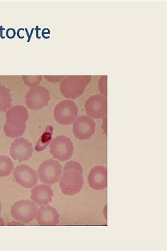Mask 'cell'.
Masks as SVG:
<instances>
[{
	"instance_id": "obj_20",
	"label": "cell",
	"mask_w": 167,
	"mask_h": 251,
	"mask_svg": "<svg viewBox=\"0 0 167 251\" xmlns=\"http://www.w3.org/2000/svg\"><path fill=\"white\" fill-rule=\"evenodd\" d=\"M65 77H66L65 76H45V78L51 82H60Z\"/></svg>"
},
{
	"instance_id": "obj_10",
	"label": "cell",
	"mask_w": 167,
	"mask_h": 251,
	"mask_svg": "<svg viewBox=\"0 0 167 251\" xmlns=\"http://www.w3.org/2000/svg\"><path fill=\"white\" fill-rule=\"evenodd\" d=\"M86 114L94 119H101L107 114V99L101 94L91 96L85 104Z\"/></svg>"
},
{
	"instance_id": "obj_11",
	"label": "cell",
	"mask_w": 167,
	"mask_h": 251,
	"mask_svg": "<svg viewBox=\"0 0 167 251\" xmlns=\"http://www.w3.org/2000/svg\"><path fill=\"white\" fill-rule=\"evenodd\" d=\"M33 154V145L25 139H16L10 147L11 156L13 160L19 162L28 160Z\"/></svg>"
},
{
	"instance_id": "obj_19",
	"label": "cell",
	"mask_w": 167,
	"mask_h": 251,
	"mask_svg": "<svg viewBox=\"0 0 167 251\" xmlns=\"http://www.w3.org/2000/svg\"><path fill=\"white\" fill-rule=\"evenodd\" d=\"M107 76H103L100 79L99 82V88L100 90V92H101V94H103V96L107 98Z\"/></svg>"
},
{
	"instance_id": "obj_4",
	"label": "cell",
	"mask_w": 167,
	"mask_h": 251,
	"mask_svg": "<svg viewBox=\"0 0 167 251\" xmlns=\"http://www.w3.org/2000/svg\"><path fill=\"white\" fill-rule=\"evenodd\" d=\"M37 173L41 182L52 185L60 180L62 173V165L54 160L44 161L39 166Z\"/></svg>"
},
{
	"instance_id": "obj_14",
	"label": "cell",
	"mask_w": 167,
	"mask_h": 251,
	"mask_svg": "<svg viewBox=\"0 0 167 251\" xmlns=\"http://www.w3.org/2000/svg\"><path fill=\"white\" fill-rule=\"evenodd\" d=\"M88 184L92 189L102 190L107 187V170L105 166L92 168L88 176Z\"/></svg>"
},
{
	"instance_id": "obj_17",
	"label": "cell",
	"mask_w": 167,
	"mask_h": 251,
	"mask_svg": "<svg viewBox=\"0 0 167 251\" xmlns=\"http://www.w3.org/2000/svg\"><path fill=\"white\" fill-rule=\"evenodd\" d=\"M14 169L13 161L9 157L0 156V176L4 177L11 174Z\"/></svg>"
},
{
	"instance_id": "obj_15",
	"label": "cell",
	"mask_w": 167,
	"mask_h": 251,
	"mask_svg": "<svg viewBox=\"0 0 167 251\" xmlns=\"http://www.w3.org/2000/svg\"><path fill=\"white\" fill-rule=\"evenodd\" d=\"M54 191L52 188L47 184L37 185L31 190V199L37 205H48L52 201Z\"/></svg>"
},
{
	"instance_id": "obj_6",
	"label": "cell",
	"mask_w": 167,
	"mask_h": 251,
	"mask_svg": "<svg viewBox=\"0 0 167 251\" xmlns=\"http://www.w3.org/2000/svg\"><path fill=\"white\" fill-rule=\"evenodd\" d=\"M50 151L54 158L67 161L72 158L74 152V145L72 140L64 135H60L50 141Z\"/></svg>"
},
{
	"instance_id": "obj_2",
	"label": "cell",
	"mask_w": 167,
	"mask_h": 251,
	"mask_svg": "<svg viewBox=\"0 0 167 251\" xmlns=\"http://www.w3.org/2000/svg\"><path fill=\"white\" fill-rule=\"evenodd\" d=\"M29 117L27 109L24 106L17 105L10 108L6 113V123L4 132L11 138L21 137L26 129V123Z\"/></svg>"
},
{
	"instance_id": "obj_21",
	"label": "cell",
	"mask_w": 167,
	"mask_h": 251,
	"mask_svg": "<svg viewBox=\"0 0 167 251\" xmlns=\"http://www.w3.org/2000/svg\"><path fill=\"white\" fill-rule=\"evenodd\" d=\"M1 210H2V205L1 203L0 202V215H1ZM5 225V223H4L3 219L2 218L0 217V226H4Z\"/></svg>"
},
{
	"instance_id": "obj_13",
	"label": "cell",
	"mask_w": 167,
	"mask_h": 251,
	"mask_svg": "<svg viewBox=\"0 0 167 251\" xmlns=\"http://www.w3.org/2000/svg\"><path fill=\"white\" fill-rule=\"evenodd\" d=\"M37 222L39 225L45 226H57L60 223V215L56 208L46 205L41 206L37 209Z\"/></svg>"
},
{
	"instance_id": "obj_1",
	"label": "cell",
	"mask_w": 167,
	"mask_h": 251,
	"mask_svg": "<svg viewBox=\"0 0 167 251\" xmlns=\"http://www.w3.org/2000/svg\"><path fill=\"white\" fill-rule=\"evenodd\" d=\"M83 168L75 161H70L65 165L64 173L60 178V186L62 193L74 196L79 193L84 185Z\"/></svg>"
},
{
	"instance_id": "obj_12",
	"label": "cell",
	"mask_w": 167,
	"mask_h": 251,
	"mask_svg": "<svg viewBox=\"0 0 167 251\" xmlns=\"http://www.w3.org/2000/svg\"><path fill=\"white\" fill-rule=\"evenodd\" d=\"M96 125L94 120L88 116H81L74 122L73 133L80 140L90 139L95 133Z\"/></svg>"
},
{
	"instance_id": "obj_18",
	"label": "cell",
	"mask_w": 167,
	"mask_h": 251,
	"mask_svg": "<svg viewBox=\"0 0 167 251\" xmlns=\"http://www.w3.org/2000/svg\"><path fill=\"white\" fill-rule=\"evenodd\" d=\"M23 79L27 86L35 87L40 83L42 76H23Z\"/></svg>"
},
{
	"instance_id": "obj_9",
	"label": "cell",
	"mask_w": 167,
	"mask_h": 251,
	"mask_svg": "<svg viewBox=\"0 0 167 251\" xmlns=\"http://www.w3.org/2000/svg\"><path fill=\"white\" fill-rule=\"evenodd\" d=\"M14 179L20 186L25 188H31L38 182V175L33 168L27 165H19L13 172Z\"/></svg>"
},
{
	"instance_id": "obj_3",
	"label": "cell",
	"mask_w": 167,
	"mask_h": 251,
	"mask_svg": "<svg viewBox=\"0 0 167 251\" xmlns=\"http://www.w3.org/2000/svg\"><path fill=\"white\" fill-rule=\"evenodd\" d=\"M92 76H68L60 84L62 95L70 99L81 96L92 80Z\"/></svg>"
},
{
	"instance_id": "obj_8",
	"label": "cell",
	"mask_w": 167,
	"mask_h": 251,
	"mask_svg": "<svg viewBox=\"0 0 167 251\" xmlns=\"http://www.w3.org/2000/svg\"><path fill=\"white\" fill-rule=\"evenodd\" d=\"M78 113V107L74 102L72 100H64L56 106L54 115L58 123L68 125L75 121Z\"/></svg>"
},
{
	"instance_id": "obj_16",
	"label": "cell",
	"mask_w": 167,
	"mask_h": 251,
	"mask_svg": "<svg viewBox=\"0 0 167 251\" xmlns=\"http://www.w3.org/2000/svg\"><path fill=\"white\" fill-rule=\"evenodd\" d=\"M12 105V97L9 88L0 84V112H5Z\"/></svg>"
},
{
	"instance_id": "obj_5",
	"label": "cell",
	"mask_w": 167,
	"mask_h": 251,
	"mask_svg": "<svg viewBox=\"0 0 167 251\" xmlns=\"http://www.w3.org/2000/svg\"><path fill=\"white\" fill-rule=\"evenodd\" d=\"M37 205L28 200H21L16 202L11 207V215L17 221L29 223L35 219Z\"/></svg>"
},
{
	"instance_id": "obj_7",
	"label": "cell",
	"mask_w": 167,
	"mask_h": 251,
	"mask_svg": "<svg viewBox=\"0 0 167 251\" xmlns=\"http://www.w3.org/2000/svg\"><path fill=\"white\" fill-rule=\"evenodd\" d=\"M25 104L31 110H39L47 107L50 100V94L42 86L32 87L25 95Z\"/></svg>"
}]
</instances>
